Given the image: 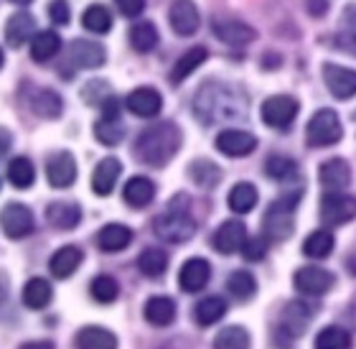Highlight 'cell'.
<instances>
[{"label":"cell","instance_id":"1","mask_svg":"<svg viewBox=\"0 0 356 349\" xmlns=\"http://www.w3.org/2000/svg\"><path fill=\"white\" fill-rule=\"evenodd\" d=\"M193 112L204 125L234 123L247 115V97L234 84L207 82L193 97Z\"/></svg>","mask_w":356,"mask_h":349},{"label":"cell","instance_id":"2","mask_svg":"<svg viewBox=\"0 0 356 349\" xmlns=\"http://www.w3.org/2000/svg\"><path fill=\"white\" fill-rule=\"evenodd\" d=\"M184 135L178 130L176 123H156V125L145 127L138 141H135V156L148 166H165L181 148Z\"/></svg>","mask_w":356,"mask_h":349},{"label":"cell","instance_id":"3","mask_svg":"<svg viewBox=\"0 0 356 349\" xmlns=\"http://www.w3.org/2000/svg\"><path fill=\"white\" fill-rule=\"evenodd\" d=\"M153 230L163 242L181 245V242H188L196 235V222H193V217L186 209H168L161 217H156Z\"/></svg>","mask_w":356,"mask_h":349},{"label":"cell","instance_id":"4","mask_svg":"<svg viewBox=\"0 0 356 349\" xmlns=\"http://www.w3.org/2000/svg\"><path fill=\"white\" fill-rule=\"evenodd\" d=\"M341 135H343L341 118L334 110H318L308 120V127H305V141L313 148L334 146V143L341 141Z\"/></svg>","mask_w":356,"mask_h":349},{"label":"cell","instance_id":"5","mask_svg":"<svg viewBox=\"0 0 356 349\" xmlns=\"http://www.w3.org/2000/svg\"><path fill=\"white\" fill-rule=\"evenodd\" d=\"M296 204H298V194L296 196H280L273 207L267 209L265 219H262L267 240H285L293 235V227H296V222H293Z\"/></svg>","mask_w":356,"mask_h":349},{"label":"cell","instance_id":"6","mask_svg":"<svg viewBox=\"0 0 356 349\" xmlns=\"http://www.w3.org/2000/svg\"><path fill=\"white\" fill-rule=\"evenodd\" d=\"M298 110H300V104H298L296 97L275 95V97H267L265 102H262L260 115L265 125L275 127V130H285L298 118Z\"/></svg>","mask_w":356,"mask_h":349},{"label":"cell","instance_id":"7","mask_svg":"<svg viewBox=\"0 0 356 349\" xmlns=\"http://www.w3.org/2000/svg\"><path fill=\"white\" fill-rule=\"evenodd\" d=\"M356 217V199L343 192H328L321 199V219L323 224H346Z\"/></svg>","mask_w":356,"mask_h":349},{"label":"cell","instance_id":"8","mask_svg":"<svg viewBox=\"0 0 356 349\" xmlns=\"http://www.w3.org/2000/svg\"><path fill=\"white\" fill-rule=\"evenodd\" d=\"M0 227L6 232L10 240H21V238H29L31 232H33V215H31V209L26 204H6L3 212H0Z\"/></svg>","mask_w":356,"mask_h":349},{"label":"cell","instance_id":"9","mask_svg":"<svg viewBox=\"0 0 356 349\" xmlns=\"http://www.w3.org/2000/svg\"><path fill=\"white\" fill-rule=\"evenodd\" d=\"M334 273H328L326 267L318 265H305L296 273V288L303 296H326L334 288Z\"/></svg>","mask_w":356,"mask_h":349},{"label":"cell","instance_id":"10","mask_svg":"<svg viewBox=\"0 0 356 349\" xmlns=\"http://www.w3.org/2000/svg\"><path fill=\"white\" fill-rule=\"evenodd\" d=\"M216 148L219 153L229 158H242L250 156L254 148H257V138L247 130H237V127H227L222 133L216 135Z\"/></svg>","mask_w":356,"mask_h":349},{"label":"cell","instance_id":"11","mask_svg":"<svg viewBox=\"0 0 356 349\" xmlns=\"http://www.w3.org/2000/svg\"><path fill=\"white\" fill-rule=\"evenodd\" d=\"M46 178L54 189H67L76 181V161L69 150H59L46 161Z\"/></svg>","mask_w":356,"mask_h":349},{"label":"cell","instance_id":"12","mask_svg":"<svg viewBox=\"0 0 356 349\" xmlns=\"http://www.w3.org/2000/svg\"><path fill=\"white\" fill-rule=\"evenodd\" d=\"M323 82L328 92L339 100H349L356 95V72L341 64H323Z\"/></svg>","mask_w":356,"mask_h":349},{"label":"cell","instance_id":"13","mask_svg":"<svg viewBox=\"0 0 356 349\" xmlns=\"http://www.w3.org/2000/svg\"><path fill=\"white\" fill-rule=\"evenodd\" d=\"M211 31L216 33L219 41L229 46H247L252 44L254 38H257V31L252 26H247L242 21H234V18H216L211 23Z\"/></svg>","mask_w":356,"mask_h":349},{"label":"cell","instance_id":"14","mask_svg":"<svg viewBox=\"0 0 356 349\" xmlns=\"http://www.w3.org/2000/svg\"><path fill=\"white\" fill-rule=\"evenodd\" d=\"M168 21H171V29L178 36H193L201 26L199 8L191 0H176L168 10Z\"/></svg>","mask_w":356,"mask_h":349},{"label":"cell","instance_id":"15","mask_svg":"<svg viewBox=\"0 0 356 349\" xmlns=\"http://www.w3.org/2000/svg\"><path fill=\"white\" fill-rule=\"evenodd\" d=\"M214 250L222 255H232V253H239L247 242V227L239 219H229V222H224L219 230L214 232Z\"/></svg>","mask_w":356,"mask_h":349},{"label":"cell","instance_id":"16","mask_svg":"<svg viewBox=\"0 0 356 349\" xmlns=\"http://www.w3.org/2000/svg\"><path fill=\"white\" fill-rule=\"evenodd\" d=\"M209 278H211V265H209L204 258H191L181 265V273H178V286L186 293H199V290L207 288Z\"/></svg>","mask_w":356,"mask_h":349},{"label":"cell","instance_id":"17","mask_svg":"<svg viewBox=\"0 0 356 349\" xmlns=\"http://www.w3.org/2000/svg\"><path fill=\"white\" fill-rule=\"evenodd\" d=\"M125 104L127 110L133 112V115H138V118H156L158 112H161V107H163V97L153 87H138L127 95Z\"/></svg>","mask_w":356,"mask_h":349},{"label":"cell","instance_id":"18","mask_svg":"<svg viewBox=\"0 0 356 349\" xmlns=\"http://www.w3.org/2000/svg\"><path fill=\"white\" fill-rule=\"evenodd\" d=\"M104 46L97 41H87V38H76L69 46V59L79 69H97L104 64Z\"/></svg>","mask_w":356,"mask_h":349},{"label":"cell","instance_id":"19","mask_svg":"<svg viewBox=\"0 0 356 349\" xmlns=\"http://www.w3.org/2000/svg\"><path fill=\"white\" fill-rule=\"evenodd\" d=\"M321 186L328 189V192H343L346 186L351 184V169L343 158H328L321 164Z\"/></svg>","mask_w":356,"mask_h":349},{"label":"cell","instance_id":"20","mask_svg":"<svg viewBox=\"0 0 356 349\" xmlns=\"http://www.w3.org/2000/svg\"><path fill=\"white\" fill-rule=\"evenodd\" d=\"M120 173H122V164H120L118 158H112V156L102 158V161L95 166V173H92V192H95L97 196L112 194Z\"/></svg>","mask_w":356,"mask_h":349},{"label":"cell","instance_id":"21","mask_svg":"<svg viewBox=\"0 0 356 349\" xmlns=\"http://www.w3.org/2000/svg\"><path fill=\"white\" fill-rule=\"evenodd\" d=\"M36 21H33V15L31 13H13L10 18H8L6 23V38L10 46H23L29 44V41H33V36H36Z\"/></svg>","mask_w":356,"mask_h":349},{"label":"cell","instance_id":"22","mask_svg":"<svg viewBox=\"0 0 356 349\" xmlns=\"http://www.w3.org/2000/svg\"><path fill=\"white\" fill-rule=\"evenodd\" d=\"M82 261H84L82 247L64 245L51 255V261H49V270H51L54 278H69L76 267L82 265Z\"/></svg>","mask_w":356,"mask_h":349},{"label":"cell","instance_id":"23","mask_svg":"<svg viewBox=\"0 0 356 349\" xmlns=\"http://www.w3.org/2000/svg\"><path fill=\"white\" fill-rule=\"evenodd\" d=\"M46 219L56 227V230H74L79 219H82V209L74 201H51L46 207Z\"/></svg>","mask_w":356,"mask_h":349},{"label":"cell","instance_id":"24","mask_svg":"<svg viewBox=\"0 0 356 349\" xmlns=\"http://www.w3.org/2000/svg\"><path fill=\"white\" fill-rule=\"evenodd\" d=\"M313 319V311L311 306L300 304V301H296V304H290L288 309H285V313H282V321H280V329H277V334H288L290 339H296V336L303 334L305 324Z\"/></svg>","mask_w":356,"mask_h":349},{"label":"cell","instance_id":"25","mask_svg":"<svg viewBox=\"0 0 356 349\" xmlns=\"http://www.w3.org/2000/svg\"><path fill=\"white\" fill-rule=\"evenodd\" d=\"M145 321L153 324V327H168L176 319V301L168 296H153L145 301Z\"/></svg>","mask_w":356,"mask_h":349},{"label":"cell","instance_id":"26","mask_svg":"<svg viewBox=\"0 0 356 349\" xmlns=\"http://www.w3.org/2000/svg\"><path fill=\"white\" fill-rule=\"evenodd\" d=\"M153 196H156V184L148 176H133L125 184V189H122V199L135 209L148 207Z\"/></svg>","mask_w":356,"mask_h":349},{"label":"cell","instance_id":"27","mask_svg":"<svg viewBox=\"0 0 356 349\" xmlns=\"http://www.w3.org/2000/svg\"><path fill=\"white\" fill-rule=\"evenodd\" d=\"M76 349H118V336L104 327H84L74 336Z\"/></svg>","mask_w":356,"mask_h":349},{"label":"cell","instance_id":"28","mask_svg":"<svg viewBox=\"0 0 356 349\" xmlns=\"http://www.w3.org/2000/svg\"><path fill=\"white\" fill-rule=\"evenodd\" d=\"M130 242H133V230L125 224H104L97 235V245L102 247L104 253H120Z\"/></svg>","mask_w":356,"mask_h":349},{"label":"cell","instance_id":"29","mask_svg":"<svg viewBox=\"0 0 356 349\" xmlns=\"http://www.w3.org/2000/svg\"><path fill=\"white\" fill-rule=\"evenodd\" d=\"M257 201H260V192H257V186L247 184V181H239V184L232 186L229 196H227L229 209L232 212H237V215H247V212H252V209L257 207Z\"/></svg>","mask_w":356,"mask_h":349},{"label":"cell","instance_id":"30","mask_svg":"<svg viewBox=\"0 0 356 349\" xmlns=\"http://www.w3.org/2000/svg\"><path fill=\"white\" fill-rule=\"evenodd\" d=\"M207 56H209V52L204 49V46H191L188 52H184L181 54V59L173 64V69H171V82L173 84H181L186 79L188 75H193L196 69L207 61Z\"/></svg>","mask_w":356,"mask_h":349},{"label":"cell","instance_id":"31","mask_svg":"<svg viewBox=\"0 0 356 349\" xmlns=\"http://www.w3.org/2000/svg\"><path fill=\"white\" fill-rule=\"evenodd\" d=\"M29 102H31V110L44 120L59 118L61 110H64V102H61V97L56 95L54 89H36V92L31 95Z\"/></svg>","mask_w":356,"mask_h":349},{"label":"cell","instance_id":"32","mask_svg":"<svg viewBox=\"0 0 356 349\" xmlns=\"http://www.w3.org/2000/svg\"><path fill=\"white\" fill-rule=\"evenodd\" d=\"M224 313H227V301H224L222 296H207L196 304L193 319H196V324H201V327H211V324L224 319Z\"/></svg>","mask_w":356,"mask_h":349},{"label":"cell","instance_id":"33","mask_svg":"<svg viewBox=\"0 0 356 349\" xmlns=\"http://www.w3.org/2000/svg\"><path fill=\"white\" fill-rule=\"evenodd\" d=\"M51 283L46 281V278H31L26 286H23V304L38 311V309H46V306L51 304Z\"/></svg>","mask_w":356,"mask_h":349},{"label":"cell","instance_id":"34","mask_svg":"<svg viewBox=\"0 0 356 349\" xmlns=\"http://www.w3.org/2000/svg\"><path fill=\"white\" fill-rule=\"evenodd\" d=\"M61 49V38L56 31H38L31 41V56L33 61H49L54 59Z\"/></svg>","mask_w":356,"mask_h":349},{"label":"cell","instance_id":"35","mask_svg":"<svg viewBox=\"0 0 356 349\" xmlns=\"http://www.w3.org/2000/svg\"><path fill=\"white\" fill-rule=\"evenodd\" d=\"M334 245L336 240L334 235L328 230H316L311 232L308 238H305L303 242V253L308 255V258H313V261H323V258H328V255L334 253Z\"/></svg>","mask_w":356,"mask_h":349},{"label":"cell","instance_id":"36","mask_svg":"<svg viewBox=\"0 0 356 349\" xmlns=\"http://www.w3.org/2000/svg\"><path fill=\"white\" fill-rule=\"evenodd\" d=\"M127 36H130V46H133L135 52H140V54L153 52V49L158 46V29L148 21L135 23Z\"/></svg>","mask_w":356,"mask_h":349},{"label":"cell","instance_id":"37","mask_svg":"<svg viewBox=\"0 0 356 349\" xmlns=\"http://www.w3.org/2000/svg\"><path fill=\"white\" fill-rule=\"evenodd\" d=\"M138 267H140L143 275H148V278H161L165 273V267H168V253L161 250V247H148V250H143L140 258H138Z\"/></svg>","mask_w":356,"mask_h":349},{"label":"cell","instance_id":"38","mask_svg":"<svg viewBox=\"0 0 356 349\" xmlns=\"http://www.w3.org/2000/svg\"><path fill=\"white\" fill-rule=\"evenodd\" d=\"M227 290H229L232 298L237 301H247L257 293V281L250 270H234V273L227 278Z\"/></svg>","mask_w":356,"mask_h":349},{"label":"cell","instance_id":"39","mask_svg":"<svg viewBox=\"0 0 356 349\" xmlns=\"http://www.w3.org/2000/svg\"><path fill=\"white\" fill-rule=\"evenodd\" d=\"M188 173H191L193 184H199L201 189H214V186L222 181V169L216 164H211V161H207V158L193 161Z\"/></svg>","mask_w":356,"mask_h":349},{"label":"cell","instance_id":"40","mask_svg":"<svg viewBox=\"0 0 356 349\" xmlns=\"http://www.w3.org/2000/svg\"><path fill=\"white\" fill-rule=\"evenodd\" d=\"M336 44L341 46L343 52H349L356 56V3L346 6L341 15V29L336 33Z\"/></svg>","mask_w":356,"mask_h":349},{"label":"cell","instance_id":"41","mask_svg":"<svg viewBox=\"0 0 356 349\" xmlns=\"http://www.w3.org/2000/svg\"><path fill=\"white\" fill-rule=\"evenodd\" d=\"M36 178V169L26 156H18L8 164V181L15 186V189H29Z\"/></svg>","mask_w":356,"mask_h":349},{"label":"cell","instance_id":"42","mask_svg":"<svg viewBox=\"0 0 356 349\" xmlns=\"http://www.w3.org/2000/svg\"><path fill=\"white\" fill-rule=\"evenodd\" d=\"M95 138L102 143V146H118V143L125 138V125H122V120H120V118L97 120Z\"/></svg>","mask_w":356,"mask_h":349},{"label":"cell","instance_id":"43","mask_svg":"<svg viewBox=\"0 0 356 349\" xmlns=\"http://www.w3.org/2000/svg\"><path fill=\"white\" fill-rule=\"evenodd\" d=\"M82 26L87 31H92V33H107V31L112 29L110 10H107L104 6H99V3L89 6L87 10L82 13Z\"/></svg>","mask_w":356,"mask_h":349},{"label":"cell","instance_id":"44","mask_svg":"<svg viewBox=\"0 0 356 349\" xmlns=\"http://www.w3.org/2000/svg\"><path fill=\"white\" fill-rule=\"evenodd\" d=\"M89 293H92V298L99 301V304H112V301H118V296H120V286L112 275H97V278H92V283H89Z\"/></svg>","mask_w":356,"mask_h":349},{"label":"cell","instance_id":"45","mask_svg":"<svg viewBox=\"0 0 356 349\" xmlns=\"http://www.w3.org/2000/svg\"><path fill=\"white\" fill-rule=\"evenodd\" d=\"M351 334L341 327H326L321 329L316 336V349H349Z\"/></svg>","mask_w":356,"mask_h":349},{"label":"cell","instance_id":"46","mask_svg":"<svg viewBox=\"0 0 356 349\" xmlns=\"http://www.w3.org/2000/svg\"><path fill=\"white\" fill-rule=\"evenodd\" d=\"M214 349H250V334L245 327H227L214 339Z\"/></svg>","mask_w":356,"mask_h":349},{"label":"cell","instance_id":"47","mask_svg":"<svg viewBox=\"0 0 356 349\" xmlns=\"http://www.w3.org/2000/svg\"><path fill=\"white\" fill-rule=\"evenodd\" d=\"M265 173L277 181H288L298 173V164L288 156H270L265 161Z\"/></svg>","mask_w":356,"mask_h":349},{"label":"cell","instance_id":"48","mask_svg":"<svg viewBox=\"0 0 356 349\" xmlns=\"http://www.w3.org/2000/svg\"><path fill=\"white\" fill-rule=\"evenodd\" d=\"M242 255H245L247 261H262L267 255V240L265 238H247L245 247H242Z\"/></svg>","mask_w":356,"mask_h":349},{"label":"cell","instance_id":"49","mask_svg":"<svg viewBox=\"0 0 356 349\" xmlns=\"http://www.w3.org/2000/svg\"><path fill=\"white\" fill-rule=\"evenodd\" d=\"M49 18H51L54 23H59V26H67L69 18H72V10H69L67 0H51V3H49Z\"/></svg>","mask_w":356,"mask_h":349},{"label":"cell","instance_id":"50","mask_svg":"<svg viewBox=\"0 0 356 349\" xmlns=\"http://www.w3.org/2000/svg\"><path fill=\"white\" fill-rule=\"evenodd\" d=\"M115 6L120 8V13L127 15V18H135L145 10V0H115Z\"/></svg>","mask_w":356,"mask_h":349},{"label":"cell","instance_id":"51","mask_svg":"<svg viewBox=\"0 0 356 349\" xmlns=\"http://www.w3.org/2000/svg\"><path fill=\"white\" fill-rule=\"evenodd\" d=\"M10 143H13V135H10V130H6V127H0V158L6 156L8 148H10Z\"/></svg>","mask_w":356,"mask_h":349},{"label":"cell","instance_id":"52","mask_svg":"<svg viewBox=\"0 0 356 349\" xmlns=\"http://www.w3.org/2000/svg\"><path fill=\"white\" fill-rule=\"evenodd\" d=\"M305 6H308V10H311L313 15H323L328 10V0H308Z\"/></svg>","mask_w":356,"mask_h":349},{"label":"cell","instance_id":"53","mask_svg":"<svg viewBox=\"0 0 356 349\" xmlns=\"http://www.w3.org/2000/svg\"><path fill=\"white\" fill-rule=\"evenodd\" d=\"M21 349H54V344L46 342V339H36V342H26Z\"/></svg>","mask_w":356,"mask_h":349},{"label":"cell","instance_id":"54","mask_svg":"<svg viewBox=\"0 0 356 349\" xmlns=\"http://www.w3.org/2000/svg\"><path fill=\"white\" fill-rule=\"evenodd\" d=\"M6 298H8V275L0 273V306L6 304Z\"/></svg>","mask_w":356,"mask_h":349},{"label":"cell","instance_id":"55","mask_svg":"<svg viewBox=\"0 0 356 349\" xmlns=\"http://www.w3.org/2000/svg\"><path fill=\"white\" fill-rule=\"evenodd\" d=\"M10 3H18V6H29L31 0H10Z\"/></svg>","mask_w":356,"mask_h":349},{"label":"cell","instance_id":"56","mask_svg":"<svg viewBox=\"0 0 356 349\" xmlns=\"http://www.w3.org/2000/svg\"><path fill=\"white\" fill-rule=\"evenodd\" d=\"M0 69H3V52H0Z\"/></svg>","mask_w":356,"mask_h":349}]
</instances>
